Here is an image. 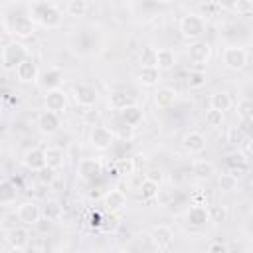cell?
<instances>
[{
    "mask_svg": "<svg viewBox=\"0 0 253 253\" xmlns=\"http://www.w3.org/2000/svg\"><path fill=\"white\" fill-rule=\"evenodd\" d=\"M30 18L34 24L53 30L59 28L63 22V12L53 2H32L30 4Z\"/></svg>",
    "mask_w": 253,
    "mask_h": 253,
    "instance_id": "cell-1",
    "label": "cell"
},
{
    "mask_svg": "<svg viewBox=\"0 0 253 253\" xmlns=\"http://www.w3.org/2000/svg\"><path fill=\"white\" fill-rule=\"evenodd\" d=\"M178 30H180L182 38L188 40V42L200 40L206 34V20L200 14H186V16L180 18Z\"/></svg>",
    "mask_w": 253,
    "mask_h": 253,
    "instance_id": "cell-2",
    "label": "cell"
},
{
    "mask_svg": "<svg viewBox=\"0 0 253 253\" xmlns=\"http://www.w3.org/2000/svg\"><path fill=\"white\" fill-rule=\"evenodd\" d=\"M28 47L22 43V42H10L2 47V53H0V59H2V67L6 71H14L18 67V63H22L26 57H28Z\"/></svg>",
    "mask_w": 253,
    "mask_h": 253,
    "instance_id": "cell-3",
    "label": "cell"
},
{
    "mask_svg": "<svg viewBox=\"0 0 253 253\" xmlns=\"http://www.w3.org/2000/svg\"><path fill=\"white\" fill-rule=\"evenodd\" d=\"M221 61H223V67L229 69V71H241L247 67L249 63V53L245 47H239V45H229L223 49V55H221Z\"/></svg>",
    "mask_w": 253,
    "mask_h": 253,
    "instance_id": "cell-4",
    "label": "cell"
},
{
    "mask_svg": "<svg viewBox=\"0 0 253 253\" xmlns=\"http://www.w3.org/2000/svg\"><path fill=\"white\" fill-rule=\"evenodd\" d=\"M71 95H73V101L79 107H83V109L85 107H95V103L99 101V91L91 83H77V85H73Z\"/></svg>",
    "mask_w": 253,
    "mask_h": 253,
    "instance_id": "cell-5",
    "label": "cell"
},
{
    "mask_svg": "<svg viewBox=\"0 0 253 253\" xmlns=\"http://www.w3.org/2000/svg\"><path fill=\"white\" fill-rule=\"evenodd\" d=\"M117 140L115 132L109 126H101V125H93L91 132H89V142L95 150H107L113 146V142Z\"/></svg>",
    "mask_w": 253,
    "mask_h": 253,
    "instance_id": "cell-6",
    "label": "cell"
},
{
    "mask_svg": "<svg viewBox=\"0 0 253 253\" xmlns=\"http://www.w3.org/2000/svg\"><path fill=\"white\" fill-rule=\"evenodd\" d=\"M43 103H45V109L47 111H53V113L61 115V113L67 111L69 97H67V93L61 87H51V89H47V93L43 97Z\"/></svg>",
    "mask_w": 253,
    "mask_h": 253,
    "instance_id": "cell-7",
    "label": "cell"
},
{
    "mask_svg": "<svg viewBox=\"0 0 253 253\" xmlns=\"http://www.w3.org/2000/svg\"><path fill=\"white\" fill-rule=\"evenodd\" d=\"M18 221L26 227H32V225H38L40 219H42V208L40 204L36 202H24L18 206Z\"/></svg>",
    "mask_w": 253,
    "mask_h": 253,
    "instance_id": "cell-8",
    "label": "cell"
},
{
    "mask_svg": "<svg viewBox=\"0 0 253 253\" xmlns=\"http://www.w3.org/2000/svg\"><path fill=\"white\" fill-rule=\"evenodd\" d=\"M211 57V45L204 40H194L188 45V59L194 65H206Z\"/></svg>",
    "mask_w": 253,
    "mask_h": 253,
    "instance_id": "cell-9",
    "label": "cell"
},
{
    "mask_svg": "<svg viewBox=\"0 0 253 253\" xmlns=\"http://www.w3.org/2000/svg\"><path fill=\"white\" fill-rule=\"evenodd\" d=\"M150 241L152 245L158 249V251H164V249H170L172 243H174V231L170 225H154L152 231H150Z\"/></svg>",
    "mask_w": 253,
    "mask_h": 253,
    "instance_id": "cell-10",
    "label": "cell"
},
{
    "mask_svg": "<svg viewBox=\"0 0 253 253\" xmlns=\"http://www.w3.org/2000/svg\"><path fill=\"white\" fill-rule=\"evenodd\" d=\"M103 172V162L101 158H81L77 164V176L85 182L95 180Z\"/></svg>",
    "mask_w": 253,
    "mask_h": 253,
    "instance_id": "cell-11",
    "label": "cell"
},
{
    "mask_svg": "<svg viewBox=\"0 0 253 253\" xmlns=\"http://www.w3.org/2000/svg\"><path fill=\"white\" fill-rule=\"evenodd\" d=\"M14 71H16V77H18L20 83H36L38 77H40V67L30 55L22 63H18V67Z\"/></svg>",
    "mask_w": 253,
    "mask_h": 253,
    "instance_id": "cell-12",
    "label": "cell"
},
{
    "mask_svg": "<svg viewBox=\"0 0 253 253\" xmlns=\"http://www.w3.org/2000/svg\"><path fill=\"white\" fill-rule=\"evenodd\" d=\"M38 128H40V132L42 134H55L59 128H61V115H57V113H53V111H43V113H40V117H38Z\"/></svg>",
    "mask_w": 253,
    "mask_h": 253,
    "instance_id": "cell-13",
    "label": "cell"
},
{
    "mask_svg": "<svg viewBox=\"0 0 253 253\" xmlns=\"http://www.w3.org/2000/svg\"><path fill=\"white\" fill-rule=\"evenodd\" d=\"M10 34L16 36V40H28V38H32L36 34V24L32 22L30 16H20V18L12 20Z\"/></svg>",
    "mask_w": 253,
    "mask_h": 253,
    "instance_id": "cell-14",
    "label": "cell"
},
{
    "mask_svg": "<svg viewBox=\"0 0 253 253\" xmlns=\"http://www.w3.org/2000/svg\"><path fill=\"white\" fill-rule=\"evenodd\" d=\"M6 241H8V245H10L12 249H16V251L26 249V247L30 245V231H28V227H26V225H16V227H12V229L6 233Z\"/></svg>",
    "mask_w": 253,
    "mask_h": 253,
    "instance_id": "cell-15",
    "label": "cell"
},
{
    "mask_svg": "<svg viewBox=\"0 0 253 253\" xmlns=\"http://www.w3.org/2000/svg\"><path fill=\"white\" fill-rule=\"evenodd\" d=\"M103 206L107 211L111 213H119L126 208V196L123 190H109L105 196H103Z\"/></svg>",
    "mask_w": 253,
    "mask_h": 253,
    "instance_id": "cell-16",
    "label": "cell"
},
{
    "mask_svg": "<svg viewBox=\"0 0 253 253\" xmlns=\"http://www.w3.org/2000/svg\"><path fill=\"white\" fill-rule=\"evenodd\" d=\"M182 146L188 154H200L206 150V136L198 130H190L182 138Z\"/></svg>",
    "mask_w": 253,
    "mask_h": 253,
    "instance_id": "cell-17",
    "label": "cell"
},
{
    "mask_svg": "<svg viewBox=\"0 0 253 253\" xmlns=\"http://www.w3.org/2000/svg\"><path fill=\"white\" fill-rule=\"evenodd\" d=\"M136 79L142 87H156L160 81V69L156 65H140Z\"/></svg>",
    "mask_w": 253,
    "mask_h": 253,
    "instance_id": "cell-18",
    "label": "cell"
},
{
    "mask_svg": "<svg viewBox=\"0 0 253 253\" xmlns=\"http://www.w3.org/2000/svg\"><path fill=\"white\" fill-rule=\"evenodd\" d=\"M117 113H119L121 121H125V123L130 125V126L140 125L142 119H144V111H142V107L136 105V103H132V105H128V107H125V109H121V111H117Z\"/></svg>",
    "mask_w": 253,
    "mask_h": 253,
    "instance_id": "cell-19",
    "label": "cell"
},
{
    "mask_svg": "<svg viewBox=\"0 0 253 253\" xmlns=\"http://www.w3.org/2000/svg\"><path fill=\"white\" fill-rule=\"evenodd\" d=\"M24 166L32 172H38L40 168L45 166V158H43V148H30L24 152V158H22Z\"/></svg>",
    "mask_w": 253,
    "mask_h": 253,
    "instance_id": "cell-20",
    "label": "cell"
},
{
    "mask_svg": "<svg viewBox=\"0 0 253 253\" xmlns=\"http://www.w3.org/2000/svg\"><path fill=\"white\" fill-rule=\"evenodd\" d=\"M43 158H45V166L59 170L65 164V152L59 146H45L43 148Z\"/></svg>",
    "mask_w": 253,
    "mask_h": 253,
    "instance_id": "cell-21",
    "label": "cell"
},
{
    "mask_svg": "<svg viewBox=\"0 0 253 253\" xmlns=\"http://www.w3.org/2000/svg\"><path fill=\"white\" fill-rule=\"evenodd\" d=\"M186 221L190 223V225H194V227H202V225H206L208 221H210V217H208V208H204V206H190L188 208V211H186Z\"/></svg>",
    "mask_w": 253,
    "mask_h": 253,
    "instance_id": "cell-22",
    "label": "cell"
},
{
    "mask_svg": "<svg viewBox=\"0 0 253 253\" xmlns=\"http://www.w3.org/2000/svg\"><path fill=\"white\" fill-rule=\"evenodd\" d=\"M176 99H178V93H176V89H172V87H160V89L154 93V105L160 107V109H166V107L174 105Z\"/></svg>",
    "mask_w": 253,
    "mask_h": 253,
    "instance_id": "cell-23",
    "label": "cell"
},
{
    "mask_svg": "<svg viewBox=\"0 0 253 253\" xmlns=\"http://www.w3.org/2000/svg\"><path fill=\"white\" fill-rule=\"evenodd\" d=\"M210 107L215 109V111L225 113V111H229L233 107V99H231V95L227 91H215L210 97Z\"/></svg>",
    "mask_w": 253,
    "mask_h": 253,
    "instance_id": "cell-24",
    "label": "cell"
},
{
    "mask_svg": "<svg viewBox=\"0 0 253 253\" xmlns=\"http://www.w3.org/2000/svg\"><path fill=\"white\" fill-rule=\"evenodd\" d=\"M225 166H227V170H239V172L247 174L249 160H247V156L241 150H237V152H229L225 156Z\"/></svg>",
    "mask_w": 253,
    "mask_h": 253,
    "instance_id": "cell-25",
    "label": "cell"
},
{
    "mask_svg": "<svg viewBox=\"0 0 253 253\" xmlns=\"http://www.w3.org/2000/svg\"><path fill=\"white\" fill-rule=\"evenodd\" d=\"M176 65V53L168 47H160L156 49V67L160 71H168Z\"/></svg>",
    "mask_w": 253,
    "mask_h": 253,
    "instance_id": "cell-26",
    "label": "cell"
},
{
    "mask_svg": "<svg viewBox=\"0 0 253 253\" xmlns=\"http://www.w3.org/2000/svg\"><path fill=\"white\" fill-rule=\"evenodd\" d=\"M192 174H194L198 180H210V178L215 174V166H213V162H210V160H194V164H192Z\"/></svg>",
    "mask_w": 253,
    "mask_h": 253,
    "instance_id": "cell-27",
    "label": "cell"
},
{
    "mask_svg": "<svg viewBox=\"0 0 253 253\" xmlns=\"http://www.w3.org/2000/svg\"><path fill=\"white\" fill-rule=\"evenodd\" d=\"M132 103H136V101H134V97L128 95L126 91H113V93L109 95V105H111L113 111H121V109L128 107V105H132Z\"/></svg>",
    "mask_w": 253,
    "mask_h": 253,
    "instance_id": "cell-28",
    "label": "cell"
},
{
    "mask_svg": "<svg viewBox=\"0 0 253 253\" xmlns=\"http://www.w3.org/2000/svg\"><path fill=\"white\" fill-rule=\"evenodd\" d=\"M18 198V188L10 180H0V206H10Z\"/></svg>",
    "mask_w": 253,
    "mask_h": 253,
    "instance_id": "cell-29",
    "label": "cell"
},
{
    "mask_svg": "<svg viewBox=\"0 0 253 253\" xmlns=\"http://www.w3.org/2000/svg\"><path fill=\"white\" fill-rule=\"evenodd\" d=\"M158 192H160V184H156V182H152V180H148V178H144V180L140 182V186H138V198H140L142 202H148V200L156 198Z\"/></svg>",
    "mask_w": 253,
    "mask_h": 253,
    "instance_id": "cell-30",
    "label": "cell"
},
{
    "mask_svg": "<svg viewBox=\"0 0 253 253\" xmlns=\"http://www.w3.org/2000/svg\"><path fill=\"white\" fill-rule=\"evenodd\" d=\"M63 215V208L57 200H47L42 208V217H45L47 221H57Z\"/></svg>",
    "mask_w": 253,
    "mask_h": 253,
    "instance_id": "cell-31",
    "label": "cell"
},
{
    "mask_svg": "<svg viewBox=\"0 0 253 253\" xmlns=\"http://www.w3.org/2000/svg\"><path fill=\"white\" fill-rule=\"evenodd\" d=\"M65 10H67L69 16H73V18H81V16L87 14L89 4H87V0H69Z\"/></svg>",
    "mask_w": 253,
    "mask_h": 253,
    "instance_id": "cell-32",
    "label": "cell"
},
{
    "mask_svg": "<svg viewBox=\"0 0 253 253\" xmlns=\"http://www.w3.org/2000/svg\"><path fill=\"white\" fill-rule=\"evenodd\" d=\"M206 81H208V77H206V71H202V69H192L188 73V87L190 89H200L206 85Z\"/></svg>",
    "mask_w": 253,
    "mask_h": 253,
    "instance_id": "cell-33",
    "label": "cell"
},
{
    "mask_svg": "<svg viewBox=\"0 0 253 253\" xmlns=\"http://www.w3.org/2000/svg\"><path fill=\"white\" fill-rule=\"evenodd\" d=\"M208 217L213 223H221L227 217V208L225 206H210L208 208Z\"/></svg>",
    "mask_w": 253,
    "mask_h": 253,
    "instance_id": "cell-34",
    "label": "cell"
},
{
    "mask_svg": "<svg viewBox=\"0 0 253 253\" xmlns=\"http://www.w3.org/2000/svg\"><path fill=\"white\" fill-rule=\"evenodd\" d=\"M251 115H253V105H251V101H249V99H241V101L237 103V117H239L241 121L249 123V121H251Z\"/></svg>",
    "mask_w": 253,
    "mask_h": 253,
    "instance_id": "cell-35",
    "label": "cell"
},
{
    "mask_svg": "<svg viewBox=\"0 0 253 253\" xmlns=\"http://www.w3.org/2000/svg\"><path fill=\"white\" fill-rule=\"evenodd\" d=\"M221 123H223V113L210 107L206 111V125L211 126V128H217V126H221Z\"/></svg>",
    "mask_w": 253,
    "mask_h": 253,
    "instance_id": "cell-36",
    "label": "cell"
},
{
    "mask_svg": "<svg viewBox=\"0 0 253 253\" xmlns=\"http://www.w3.org/2000/svg\"><path fill=\"white\" fill-rule=\"evenodd\" d=\"M231 10H233L237 16L247 18V16H251V12H253V2H251V0H235V4H233Z\"/></svg>",
    "mask_w": 253,
    "mask_h": 253,
    "instance_id": "cell-37",
    "label": "cell"
},
{
    "mask_svg": "<svg viewBox=\"0 0 253 253\" xmlns=\"http://www.w3.org/2000/svg\"><path fill=\"white\" fill-rule=\"evenodd\" d=\"M140 65H156V49L152 45H144L140 49Z\"/></svg>",
    "mask_w": 253,
    "mask_h": 253,
    "instance_id": "cell-38",
    "label": "cell"
},
{
    "mask_svg": "<svg viewBox=\"0 0 253 253\" xmlns=\"http://www.w3.org/2000/svg\"><path fill=\"white\" fill-rule=\"evenodd\" d=\"M36 178H38L42 184L49 186V184H53V180H55V170L49 168V166H43V168H40V170L36 172Z\"/></svg>",
    "mask_w": 253,
    "mask_h": 253,
    "instance_id": "cell-39",
    "label": "cell"
},
{
    "mask_svg": "<svg viewBox=\"0 0 253 253\" xmlns=\"http://www.w3.org/2000/svg\"><path fill=\"white\" fill-rule=\"evenodd\" d=\"M237 178H233L229 172H225V174H221L219 176V188H221V192H233L235 188H237Z\"/></svg>",
    "mask_w": 253,
    "mask_h": 253,
    "instance_id": "cell-40",
    "label": "cell"
},
{
    "mask_svg": "<svg viewBox=\"0 0 253 253\" xmlns=\"http://www.w3.org/2000/svg\"><path fill=\"white\" fill-rule=\"evenodd\" d=\"M243 136H245V132L239 126H231L229 132H227V142L233 144V146H239V142L243 140Z\"/></svg>",
    "mask_w": 253,
    "mask_h": 253,
    "instance_id": "cell-41",
    "label": "cell"
},
{
    "mask_svg": "<svg viewBox=\"0 0 253 253\" xmlns=\"http://www.w3.org/2000/svg\"><path fill=\"white\" fill-rule=\"evenodd\" d=\"M206 249H208L210 253H225V251H229V245L223 243L221 239H211Z\"/></svg>",
    "mask_w": 253,
    "mask_h": 253,
    "instance_id": "cell-42",
    "label": "cell"
},
{
    "mask_svg": "<svg viewBox=\"0 0 253 253\" xmlns=\"http://www.w3.org/2000/svg\"><path fill=\"white\" fill-rule=\"evenodd\" d=\"M97 119H99L97 109H93V107H85V111H83V121L89 123V125H95Z\"/></svg>",
    "mask_w": 253,
    "mask_h": 253,
    "instance_id": "cell-43",
    "label": "cell"
},
{
    "mask_svg": "<svg viewBox=\"0 0 253 253\" xmlns=\"http://www.w3.org/2000/svg\"><path fill=\"white\" fill-rule=\"evenodd\" d=\"M144 178H148V180H152V182L160 184V182L164 180V174H162V170H158V168H152V170H148V172H146V176H144Z\"/></svg>",
    "mask_w": 253,
    "mask_h": 253,
    "instance_id": "cell-44",
    "label": "cell"
},
{
    "mask_svg": "<svg viewBox=\"0 0 253 253\" xmlns=\"http://www.w3.org/2000/svg\"><path fill=\"white\" fill-rule=\"evenodd\" d=\"M237 150H241L245 156H249V152H251V136H249V134H245V136H243V140L239 142Z\"/></svg>",
    "mask_w": 253,
    "mask_h": 253,
    "instance_id": "cell-45",
    "label": "cell"
},
{
    "mask_svg": "<svg viewBox=\"0 0 253 253\" xmlns=\"http://www.w3.org/2000/svg\"><path fill=\"white\" fill-rule=\"evenodd\" d=\"M217 4H219L223 10H231L233 4H235V0H217Z\"/></svg>",
    "mask_w": 253,
    "mask_h": 253,
    "instance_id": "cell-46",
    "label": "cell"
},
{
    "mask_svg": "<svg viewBox=\"0 0 253 253\" xmlns=\"http://www.w3.org/2000/svg\"><path fill=\"white\" fill-rule=\"evenodd\" d=\"M152 2H156V4H170L172 0H152Z\"/></svg>",
    "mask_w": 253,
    "mask_h": 253,
    "instance_id": "cell-47",
    "label": "cell"
},
{
    "mask_svg": "<svg viewBox=\"0 0 253 253\" xmlns=\"http://www.w3.org/2000/svg\"><path fill=\"white\" fill-rule=\"evenodd\" d=\"M34 2H51V0H34Z\"/></svg>",
    "mask_w": 253,
    "mask_h": 253,
    "instance_id": "cell-48",
    "label": "cell"
}]
</instances>
